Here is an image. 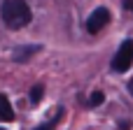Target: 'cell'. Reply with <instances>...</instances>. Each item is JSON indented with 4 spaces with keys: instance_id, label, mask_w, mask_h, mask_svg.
Returning a JSON list of instances; mask_svg holds the SVG:
<instances>
[{
    "instance_id": "8fae6325",
    "label": "cell",
    "mask_w": 133,
    "mask_h": 130,
    "mask_svg": "<svg viewBox=\"0 0 133 130\" xmlns=\"http://www.w3.org/2000/svg\"><path fill=\"white\" fill-rule=\"evenodd\" d=\"M0 130H2V128H0Z\"/></svg>"
},
{
    "instance_id": "52a82bcc",
    "label": "cell",
    "mask_w": 133,
    "mask_h": 130,
    "mask_svg": "<svg viewBox=\"0 0 133 130\" xmlns=\"http://www.w3.org/2000/svg\"><path fill=\"white\" fill-rule=\"evenodd\" d=\"M103 100H105V95H103L101 91H94V93H91V98H89V105H91V107H98Z\"/></svg>"
},
{
    "instance_id": "9c48e42d",
    "label": "cell",
    "mask_w": 133,
    "mask_h": 130,
    "mask_svg": "<svg viewBox=\"0 0 133 130\" xmlns=\"http://www.w3.org/2000/svg\"><path fill=\"white\" fill-rule=\"evenodd\" d=\"M124 7H126V9H131V12H133V0H124Z\"/></svg>"
},
{
    "instance_id": "7a4b0ae2",
    "label": "cell",
    "mask_w": 133,
    "mask_h": 130,
    "mask_svg": "<svg viewBox=\"0 0 133 130\" xmlns=\"http://www.w3.org/2000/svg\"><path fill=\"white\" fill-rule=\"evenodd\" d=\"M133 63V40H124L112 56V70L115 72H126Z\"/></svg>"
},
{
    "instance_id": "277c9868",
    "label": "cell",
    "mask_w": 133,
    "mask_h": 130,
    "mask_svg": "<svg viewBox=\"0 0 133 130\" xmlns=\"http://www.w3.org/2000/svg\"><path fill=\"white\" fill-rule=\"evenodd\" d=\"M12 119H14V109L9 105V98L0 93V121H12Z\"/></svg>"
},
{
    "instance_id": "5b68a950",
    "label": "cell",
    "mask_w": 133,
    "mask_h": 130,
    "mask_svg": "<svg viewBox=\"0 0 133 130\" xmlns=\"http://www.w3.org/2000/svg\"><path fill=\"white\" fill-rule=\"evenodd\" d=\"M37 51H40V47H35V44L33 47H26V49H16L14 51V60H26L30 53H37Z\"/></svg>"
},
{
    "instance_id": "ba28073f",
    "label": "cell",
    "mask_w": 133,
    "mask_h": 130,
    "mask_svg": "<svg viewBox=\"0 0 133 130\" xmlns=\"http://www.w3.org/2000/svg\"><path fill=\"white\" fill-rule=\"evenodd\" d=\"M51 126H54V121H49V123H42L40 128H35V130H51Z\"/></svg>"
},
{
    "instance_id": "8992f818",
    "label": "cell",
    "mask_w": 133,
    "mask_h": 130,
    "mask_svg": "<svg viewBox=\"0 0 133 130\" xmlns=\"http://www.w3.org/2000/svg\"><path fill=\"white\" fill-rule=\"evenodd\" d=\"M42 91H44L42 86H33V88H30V102H33V105H37V102L42 100Z\"/></svg>"
},
{
    "instance_id": "30bf717a",
    "label": "cell",
    "mask_w": 133,
    "mask_h": 130,
    "mask_svg": "<svg viewBox=\"0 0 133 130\" xmlns=\"http://www.w3.org/2000/svg\"><path fill=\"white\" fill-rule=\"evenodd\" d=\"M129 91H131V95H133V79L129 81Z\"/></svg>"
},
{
    "instance_id": "3957f363",
    "label": "cell",
    "mask_w": 133,
    "mask_h": 130,
    "mask_svg": "<svg viewBox=\"0 0 133 130\" xmlns=\"http://www.w3.org/2000/svg\"><path fill=\"white\" fill-rule=\"evenodd\" d=\"M108 23H110V12H108L105 7H98V9H94V12L89 14V19H87V30H89L91 35H96V33H101Z\"/></svg>"
},
{
    "instance_id": "6da1fadb",
    "label": "cell",
    "mask_w": 133,
    "mask_h": 130,
    "mask_svg": "<svg viewBox=\"0 0 133 130\" xmlns=\"http://www.w3.org/2000/svg\"><path fill=\"white\" fill-rule=\"evenodd\" d=\"M0 16H2V23L9 28V30H19V28H26L33 19L30 14V7L23 2V0H2L0 5Z\"/></svg>"
}]
</instances>
